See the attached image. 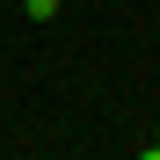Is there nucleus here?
I'll return each instance as SVG.
<instances>
[{"label": "nucleus", "instance_id": "obj_1", "mask_svg": "<svg viewBox=\"0 0 160 160\" xmlns=\"http://www.w3.org/2000/svg\"><path fill=\"white\" fill-rule=\"evenodd\" d=\"M146 160H160V138H153V146H146Z\"/></svg>", "mask_w": 160, "mask_h": 160}]
</instances>
